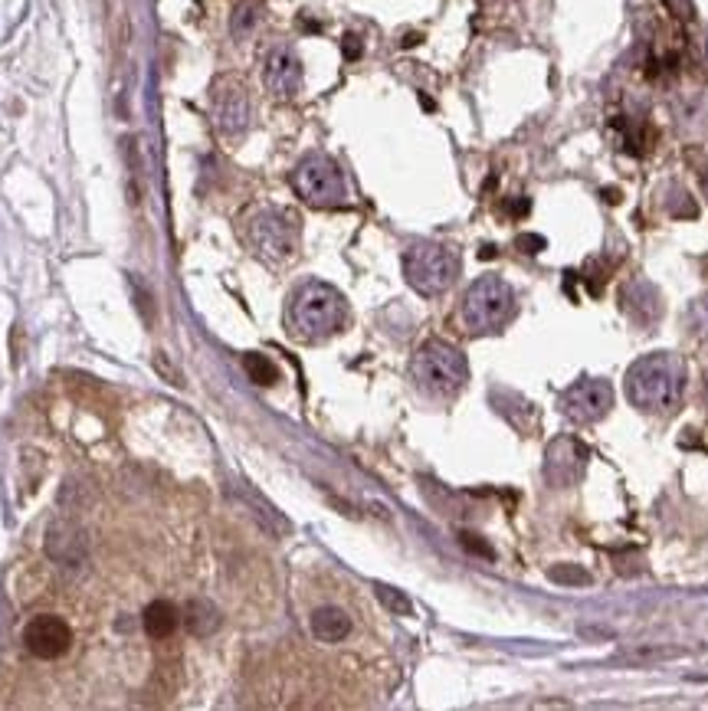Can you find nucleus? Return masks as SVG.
I'll use <instances>...</instances> for the list:
<instances>
[{"label":"nucleus","mask_w":708,"mask_h":711,"mask_svg":"<svg viewBox=\"0 0 708 711\" xmlns=\"http://www.w3.org/2000/svg\"><path fill=\"white\" fill-rule=\"evenodd\" d=\"M374 594H377V600L384 603V610H391L394 616H410L413 613V603H410V597L404 594V590L387 587V584H374Z\"/></svg>","instance_id":"obj_19"},{"label":"nucleus","mask_w":708,"mask_h":711,"mask_svg":"<svg viewBox=\"0 0 708 711\" xmlns=\"http://www.w3.org/2000/svg\"><path fill=\"white\" fill-rule=\"evenodd\" d=\"M669 10L676 14L679 20H692V7H689V0H666Z\"/></svg>","instance_id":"obj_24"},{"label":"nucleus","mask_w":708,"mask_h":711,"mask_svg":"<svg viewBox=\"0 0 708 711\" xmlns=\"http://www.w3.org/2000/svg\"><path fill=\"white\" fill-rule=\"evenodd\" d=\"M518 250L522 253H541L545 250V236H518Z\"/></svg>","instance_id":"obj_23"},{"label":"nucleus","mask_w":708,"mask_h":711,"mask_svg":"<svg viewBox=\"0 0 708 711\" xmlns=\"http://www.w3.org/2000/svg\"><path fill=\"white\" fill-rule=\"evenodd\" d=\"M587 446L574 436H561L554 440L545 453V479L554 485V489H571V485L584 476L587 466Z\"/></svg>","instance_id":"obj_11"},{"label":"nucleus","mask_w":708,"mask_h":711,"mask_svg":"<svg viewBox=\"0 0 708 711\" xmlns=\"http://www.w3.org/2000/svg\"><path fill=\"white\" fill-rule=\"evenodd\" d=\"M509 213H512V217H525V213H528V200L525 197L509 200Z\"/></svg>","instance_id":"obj_25"},{"label":"nucleus","mask_w":708,"mask_h":711,"mask_svg":"<svg viewBox=\"0 0 708 711\" xmlns=\"http://www.w3.org/2000/svg\"><path fill=\"white\" fill-rule=\"evenodd\" d=\"M292 187L309 207L332 210L348 204V181L328 154H305L292 171Z\"/></svg>","instance_id":"obj_7"},{"label":"nucleus","mask_w":708,"mask_h":711,"mask_svg":"<svg viewBox=\"0 0 708 711\" xmlns=\"http://www.w3.org/2000/svg\"><path fill=\"white\" fill-rule=\"evenodd\" d=\"M558 407L571 423H597L613 407V387L600 377H581L564 390Z\"/></svg>","instance_id":"obj_9"},{"label":"nucleus","mask_w":708,"mask_h":711,"mask_svg":"<svg viewBox=\"0 0 708 711\" xmlns=\"http://www.w3.org/2000/svg\"><path fill=\"white\" fill-rule=\"evenodd\" d=\"M620 299H623V308H627V315L633 318L636 325H643V328H649L659 315H663V299H659V292L649 286V282H643V279H636V282H630V286H623Z\"/></svg>","instance_id":"obj_13"},{"label":"nucleus","mask_w":708,"mask_h":711,"mask_svg":"<svg viewBox=\"0 0 708 711\" xmlns=\"http://www.w3.org/2000/svg\"><path fill=\"white\" fill-rule=\"evenodd\" d=\"M263 17H266L263 0H240V4L233 7V14H230L233 40H250L259 23H263Z\"/></svg>","instance_id":"obj_17"},{"label":"nucleus","mask_w":708,"mask_h":711,"mask_svg":"<svg viewBox=\"0 0 708 711\" xmlns=\"http://www.w3.org/2000/svg\"><path fill=\"white\" fill-rule=\"evenodd\" d=\"M410 371H413V381L436 397H450L469 381V364L463 358V351L446 345L440 338H433L417 348Z\"/></svg>","instance_id":"obj_4"},{"label":"nucleus","mask_w":708,"mask_h":711,"mask_svg":"<svg viewBox=\"0 0 708 711\" xmlns=\"http://www.w3.org/2000/svg\"><path fill=\"white\" fill-rule=\"evenodd\" d=\"M459 541H463V548H466V551L479 554V558H486V561H492V558H495V551H492L489 544L482 541L479 535H469V531H463V535H459Z\"/></svg>","instance_id":"obj_21"},{"label":"nucleus","mask_w":708,"mask_h":711,"mask_svg":"<svg viewBox=\"0 0 708 711\" xmlns=\"http://www.w3.org/2000/svg\"><path fill=\"white\" fill-rule=\"evenodd\" d=\"M286 322L299 341H325L345 328L348 302L345 295L335 286H328V282H305V286L292 295Z\"/></svg>","instance_id":"obj_2"},{"label":"nucleus","mask_w":708,"mask_h":711,"mask_svg":"<svg viewBox=\"0 0 708 711\" xmlns=\"http://www.w3.org/2000/svg\"><path fill=\"white\" fill-rule=\"evenodd\" d=\"M246 243L266 263H286L299 246V217L282 207H263L246 220Z\"/></svg>","instance_id":"obj_5"},{"label":"nucleus","mask_w":708,"mask_h":711,"mask_svg":"<svg viewBox=\"0 0 708 711\" xmlns=\"http://www.w3.org/2000/svg\"><path fill=\"white\" fill-rule=\"evenodd\" d=\"M486 4H502V0H486Z\"/></svg>","instance_id":"obj_26"},{"label":"nucleus","mask_w":708,"mask_h":711,"mask_svg":"<svg viewBox=\"0 0 708 711\" xmlns=\"http://www.w3.org/2000/svg\"><path fill=\"white\" fill-rule=\"evenodd\" d=\"M515 315V292L502 276H482L466 289L463 322L472 335H492Z\"/></svg>","instance_id":"obj_3"},{"label":"nucleus","mask_w":708,"mask_h":711,"mask_svg":"<svg viewBox=\"0 0 708 711\" xmlns=\"http://www.w3.org/2000/svg\"><path fill=\"white\" fill-rule=\"evenodd\" d=\"M404 276L413 292L443 295L459 276V256L443 243H413L404 253Z\"/></svg>","instance_id":"obj_6"},{"label":"nucleus","mask_w":708,"mask_h":711,"mask_svg":"<svg viewBox=\"0 0 708 711\" xmlns=\"http://www.w3.org/2000/svg\"><path fill=\"white\" fill-rule=\"evenodd\" d=\"M177 620H181L177 607L168 600H151L145 613H141V626H145V633L151 639H168L177 630Z\"/></svg>","instance_id":"obj_15"},{"label":"nucleus","mask_w":708,"mask_h":711,"mask_svg":"<svg viewBox=\"0 0 708 711\" xmlns=\"http://www.w3.org/2000/svg\"><path fill=\"white\" fill-rule=\"evenodd\" d=\"M351 633V616L345 610H338V607H318L312 613V636L318 639V643H328V646H335L341 643Z\"/></svg>","instance_id":"obj_14"},{"label":"nucleus","mask_w":708,"mask_h":711,"mask_svg":"<svg viewBox=\"0 0 708 711\" xmlns=\"http://www.w3.org/2000/svg\"><path fill=\"white\" fill-rule=\"evenodd\" d=\"M210 115H214V125L223 138H240L250 128V92H246L240 79L220 76L210 86Z\"/></svg>","instance_id":"obj_8"},{"label":"nucleus","mask_w":708,"mask_h":711,"mask_svg":"<svg viewBox=\"0 0 708 711\" xmlns=\"http://www.w3.org/2000/svg\"><path fill=\"white\" fill-rule=\"evenodd\" d=\"M705 53H708V37H705Z\"/></svg>","instance_id":"obj_27"},{"label":"nucleus","mask_w":708,"mask_h":711,"mask_svg":"<svg viewBox=\"0 0 708 711\" xmlns=\"http://www.w3.org/2000/svg\"><path fill=\"white\" fill-rule=\"evenodd\" d=\"M243 367L246 374H250V381L259 384V387H273L279 381V367L266 358V354H243Z\"/></svg>","instance_id":"obj_18"},{"label":"nucleus","mask_w":708,"mask_h":711,"mask_svg":"<svg viewBox=\"0 0 708 711\" xmlns=\"http://www.w3.org/2000/svg\"><path fill=\"white\" fill-rule=\"evenodd\" d=\"M686 381H689L686 361L679 354L656 351L633 361V367L627 371V397L643 413H669L682 404Z\"/></svg>","instance_id":"obj_1"},{"label":"nucleus","mask_w":708,"mask_h":711,"mask_svg":"<svg viewBox=\"0 0 708 711\" xmlns=\"http://www.w3.org/2000/svg\"><path fill=\"white\" fill-rule=\"evenodd\" d=\"M23 649L37 659H59L69 653L73 646V626L56 613H40L30 616V623L23 626Z\"/></svg>","instance_id":"obj_10"},{"label":"nucleus","mask_w":708,"mask_h":711,"mask_svg":"<svg viewBox=\"0 0 708 711\" xmlns=\"http://www.w3.org/2000/svg\"><path fill=\"white\" fill-rule=\"evenodd\" d=\"M341 53H345V59H361L364 43H361L358 33H345V40H341Z\"/></svg>","instance_id":"obj_22"},{"label":"nucleus","mask_w":708,"mask_h":711,"mask_svg":"<svg viewBox=\"0 0 708 711\" xmlns=\"http://www.w3.org/2000/svg\"><path fill=\"white\" fill-rule=\"evenodd\" d=\"M302 59L289 46H273L263 59V82L276 99H295L302 92Z\"/></svg>","instance_id":"obj_12"},{"label":"nucleus","mask_w":708,"mask_h":711,"mask_svg":"<svg viewBox=\"0 0 708 711\" xmlns=\"http://www.w3.org/2000/svg\"><path fill=\"white\" fill-rule=\"evenodd\" d=\"M184 623H187V630H191V636L204 639V636H214L223 620H220V610L214 603L197 597L184 607Z\"/></svg>","instance_id":"obj_16"},{"label":"nucleus","mask_w":708,"mask_h":711,"mask_svg":"<svg viewBox=\"0 0 708 711\" xmlns=\"http://www.w3.org/2000/svg\"><path fill=\"white\" fill-rule=\"evenodd\" d=\"M548 577L554 580V584H564V587L590 584V574L584 571V567H577V564H558V567H551Z\"/></svg>","instance_id":"obj_20"}]
</instances>
